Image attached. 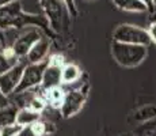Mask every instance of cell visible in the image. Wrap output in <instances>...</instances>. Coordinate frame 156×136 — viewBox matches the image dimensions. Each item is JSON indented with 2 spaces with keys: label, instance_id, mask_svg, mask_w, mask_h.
<instances>
[{
  "label": "cell",
  "instance_id": "603a6c76",
  "mask_svg": "<svg viewBox=\"0 0 156 136\" xmlns=\"http://www.w3.org/2000/svg\"><path fill=\"white\" fill-rule=\"evenodd\" d=\"M148 34H149V37H151V41L156 44V22H154L151 26H149Z\"/></svg>",
  "mask_w": 156,
  "mask_h": 136
},
{
  "label": "cell",
  "instance_id": "5bb4252c",
  "mask_svg": "<svg viewBox=\"0 0 156 136\" xmlns=\"http://www.w3.org/2000/svg\"><path fill=\"white\" fill-rule=\"evenodd\" d=\"M113 2L119 10L129 11V13H145V11H148L147 6L141 0H113Z\"/></svg>",
  "mask_w": 156,
  "mask_h": 136
},
{
  "label": "cell",
  "instance_id": "277c9868",
  "mask_svg": "<svg viewBox=\"0 0 156 136\" xmlns=\"http://www.w3.org/2000/svg\"><path fill=\"white\" fill-rule=\"evenodd\" d=\"M113 40L124 44H133V45H143L148 46L151 44V37L148 34V30L141 29L134 25H119L114 30Z\"/></svg>",
  "mask_w": 156,
  "mask_h": 136
},
{
  "label": "cell",
  "instance_id": "ffe728a7",
  "mask_svg": "<svg viewBox=\"0 0 156 136\" xmlns=\"http://www.w3.org/2000/svg\"><path fill=\"white\" fill-rule=\"evenodd\" d=\"M18 136H38V135H37V132H35L34 127L29 125V127H22Z\"/></svg>",
  "mask_w": 156,
  "mask_h": 136
},
{
  "label": "cell",
  "instance_id": "9a60e30c",
  "mask_svg": "<svg viewBox=\"0 0 156 136\" xmlns=\"http://www.w3.org/2000/svg\"><path fill=\"white\" fill-rule=\"evenodd\" d=\"M16 114L18 108L14 105H8V106L0 109V131L8 125L16 124Z\"/></svg>",
  "mask_w": 156,
  "mask_h": 136
},
{
  "label": "cell",
  "instance_id": "4fadbf2b",
  "mask_svg": "<svg viewBox=\"0 0 156 136\" xmlns=\"http://www.w3.org/2000/svg\"><path fill=\"white\" fill-rule=\"evenodd\" d=\"M41 120V113L33 110L30 108H22L18 109V114H16V124L19 127H29L33 125L37 121Z\"/></svg>",
  "mask_w": 156,
  "mask_h": 136
},
{
  "label": "cell",
  "instance_id": "30bf717a",
  "mask_svg": "<svg viewBox=\"0 0 156 136\" xmlns=\"http://www.w3.org/2000/svg\"><path fill=\"white\" fill-rule=\"evenodd\" d=\"M58 86H61V68L53 67V65L48 64V67L44 72L41 89L50 90L53 87H58Z\"/></svg>",
  "mask_w": 156,
  "mask_h": 136
},
{
  "label": "cell",
  "instance_id": "8fae6325",
  "mask_svg": "<svg viewBox=\"0 0 156 136\" xmlns=\"http://www.w3.org/2000/svg\"><path fill=\"white\" fill-rule=\"evenodd\" d=\"M44 97L46 99V102L55 109H61L62 104H64V98H65V89L61 86L58 87H53L50 90H42Z\"/></svg>",
  "mask_w": 156,
  "mask_h": 136
},
{
  "label": "cell",
  "instance_id": "d4e9b609",
  "mask_svg": "<svg viewBox=\"0 0 156 136\" xmlns=\"http://www.w3.org/2000/svg\"><path fill=\"white\" fill-rule=\"evenodd\" d=\"M16 2V0H0V7H4V6H8L11 3Z\"/></svg>",
  "mask_w": 156,
  "mask_h": 136
},
{
  "label": "cell",
  "instance_id": "e0dca14e",
  "mask_svg": "<svg viewBox=\"0 0 156 136\" xmlns=\"http://www.w3.org/2000/svg\"><path fill=\"white\" fill-rule=\"evenodd\" d=\"M156 117V108L155 106H148V108H143L141 110L137 112L136 120H141V121H147V120H151Z\"/></svg>",
  "mask_w": 156,
  "mask_h": 136
},
{
  "label": "cell",
  "instance_id": "484cf974",
  "mask_svg": "<svg viewBox=\"0 0 156 136\" xmlns=\"http://www.w3.org/2000/svg\"><path fill=\"white\" fill-rule=\"evenodd\" d=\"M154 6H155V11H156V0H154Z\"/></svg>",
  "mask_w": 156,
  "mask_h": 136
},
{
  "label": "cell",
  "instance_id": "5b68a950",
  "mask_svg": "<svg viewBox=\"0 0 156 136\" xmlns=\"http://www.w3.org/2000/svg\"><path fill=\"white\" fill-rule=\"evenodd\" d=\"M42 37H44L42 33L35 26L25 27V29L18 34L16 40H15L14 45H12L15 56H16L18 59H26V56H27V53L31 50V48Z\"/></svg>",
  "mask_w": 156,
  "mask_h": 136
},
{
  "label": "cell",
  "instance_id": "52a82bcc",
  "mask_svg": "<svg viewBox=\"0 0 156 136\" xmlns=\"http://www.w3.org/2000/svg\"><path fill=\"white\" fill-rule=\"evenodd\" d=\"M46 67H48V60L42 63H37V64H30L29 63L26 65L25 71H23L22 79H20V83L16 87L15 93H22V91H26V90L40 87L41 83H42L44 72L46 69Z\"/></svg>",
  "mask_w": 156,
  "mask_h": 136
},
{
  "label": "cell",
  "instance_id": "8992f818",
  "mask_svg": "<svg viewBox=\"0 0 156 136\" xmlns=\"http://www.w3.org/2000/svg\"><path fill=\"white\" fill-rule=\"evenodd\" d=\"M86 98H87V87H83L82 83H80L79 87L65 90L64 104H62L61 109H60L62 117L68 119V117H72L76 113H79V110L84 105Z\"/></svg>",
  "mask_w": 156,
  "mask_h": 136
},
{
  "label": "cell",
  "instance_id": "6da1fadb",
  "mask_svg": "<svg viewBox=\"0 0 156 136\" xmlns=\"http://www.w3.org/2000/svg\"><path fill=\"white\" fill-rule=\"evenodd\" d=\"M26 25L46 27L49 26V23L46 19L38 15H29L23 13L18 0L8 6L0 7V29H25Z\"/></svg>",
  "mask_w": 156,
  "mask_h": 136
},
{
  "label": "cell",
  "instance_id": "7402d4cb",
  "mask_svg": "<svg viewBox=\"0 0 156 136\" xmlns=\"http://www.w3.org/2000/svg\"><path fill=\"white\" fill-rule=\"evenodd\" d=\"M8 105H10V98L5 94H3V91L0 90V109L8 106Z\"/></svg>",
  "mask_w": 156,
  "mask_h": 136
},
{
  "label": "cell",
  "instance_id": "44dd1931",
  "mask_svg": "<svg viewBox=\"0 0 156 136\" xmlns=\"http://www.w3.org/2000/svg\"><path fill=\"white\" fill-rule=\"evenodd\" d=\"M64 3L67 4V8L69 11V14L72 17L76 15V4H75V0H64Z\"/></svg>",
  "mask_w": 156,
  "mask_h": 136
},
{
  "label": "cell",
  "instance_id": "d6986e66",
  "mask_svg": "<svg viewBox=\"0 0 156 136\" xmlns=\"http://www.w3.org/2000/svg\"><path fill=\"white\" fill-rule=\"evenodd\" d=\"M48 64H49V65H53V67L62 68V67L65 65L64 56H61V54H53V56H50V59L48 60Z\"/></svg>",
  "mask_w": 156,
  "mask_h": 136
},
{
  "label": "cell",
  "instance_id": "7c38bea8",
  "mask_svg": "<svg viewBox=\"0 0 156 136\" xmlns=\"http://www.w3.org/2000/svg\"><path fill=\"white\" fill-rule=\"evenodd\" d=\"M80 79H82V71L76 64H65L61 68V84L72 86Z\"/></svg>",
  "mask_w": 156,
  "mask_h": 136
},
{
  "label": "cell",
  "instance_id": "9c48e42d",
  "mask_svg": "<svg viewBox=\"0 0 156 136\" xmlns=\"http://www.w3.org/2000/svg\"><path fill=\"white\" fill-rule=\"evenodd\" d=\"M49 48H50L49 40H48L46 37H42L31 48V50L27 53L26 59H27V61L30 64H37V63L46 61V56H48V53H49Z\"/></svg>",
  "mask_w": 156,
  "mask_h": 136
},
{
  "label": "cell",
  "instance_id": "ba28073f",
  "mask_svg": "<svg viewBox=\"0 0 156 136\" xmlns=\"http://www.w3.org/2000/svg\"><path fill=\"white\" fill-rule=\"evenodd\" d=\"M27 64H29L27 59H20L8 71H5L4 74L0 75V90L3 91V94H5L7 97L14 94L16 87L19 86L23 71H25Z\"/></svg>",
  "mask_w": 156,
  "mask_h": 136
},
{
  "label": "cell",
  "instance_id": "ac0fdd59",
  "mask_svg": "<svg viewBox=\"0 0 156 136\" xmlns=\"http://www.w3.org/2000/svg\"><path fill=\"white\" fill-rule=\"evenodd\" d=\"M15 64H16V63L11 61V60L4 54V52L0 50V75L4 74L5 71H8V69L12 67V65H15Z\"/></svg>",
  "mask_w": 156,
  "mask_h": 136
},
{
  "label": "cell",
  "instance_id": "cb8c5ba5",
  "mask_svg": "<svg viewBox=\"0 0 156 136\" xmlns=\"http://www.w3.org/2000/svg\"><path fill=\"white\" fill-rule=\"evenodd\" d=\"M144 4L147 6V8H148V11H151V13H154L155 11V6H154V0H141Z\"/></svg>",
  "mask_w": 156,
  "mask_h": 136
},
{
  "label": "cell",
  "instance_id": "7a4b0ae2",
  "mask_svg": "<svg viewBox=\"0 0 156 136\" xmlns=\"http://www.w3.org/2000/svg\"><path fill=\"white\" fill-rule=\"evenodd\" d=\"M113 57L119 65L126 68L137 67L145 60L147 46L133 44H124V42L113 41L112 44Z\"/></svg>",
  "mask_w": 156,
  "mask_h": 136
},
{
  "label": "cell",
  "instance_id": "2e32d148",
  "mask_svg": "<svg viewBox=\"0 0 156 136\" xmlns=\"http://www.w3.org/2000/svg\"><path fill=\"white\" fill-rule=\"evenodd\" d=\"M133 136H156V117L144 121L133 131Z\"/></svg>",
  "mask_w": 156,
  "mask_h": 136
},
{
  "label": "cell",
  "instance_id": "3957f363",
  "mask_svg": "<svg viewBox=\"0 0 156 136\" xmlns=\"http://www.w3.org/2000/svg\"><path fill=\"white\" fill-rule=\"evenodd\" d=\"M41 2L49 26L57 33L64 31L71 17L64 0H41Z\"/></svg>",
  "mask_w": 156,
  "mask_h": 136
}]
</instances>
